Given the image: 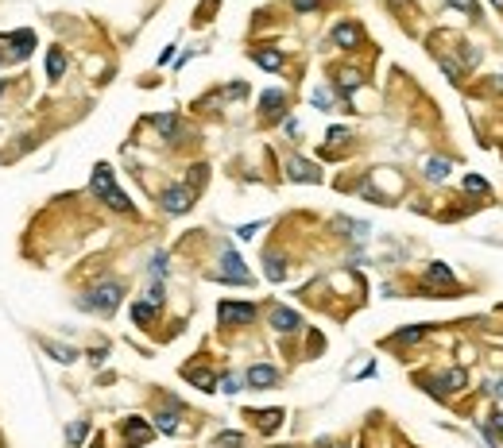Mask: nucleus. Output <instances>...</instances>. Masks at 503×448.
<instances>
[{"instance_id": "1", "label": "nucleus", "mask_w": 503, "mask_h": 448, "mask_svg": "<svg viewBox=\"0 0 503 448\" xmlns=\"http://www.w3.org/2000/svg\"><path fill=\"white\" fill-rule=\"evenodd\" d=\"M120 298H124V286L120 283H101L93 286L89 294H81V309H93V313H112L120 305Z\"/></svg>"}, {"instance_id": "2", "label": "nucleus", "mask_w": 503, "mask_h": 448, "mask_svg": "<svg viewBox=\"0 0 503 448\" xmlns=\"http://www.w3.org/2000/svg\"><path fill=\"white\" fill-rule=\"evenodd\" d=\"M217 317H221V325H252V321H256V305H248V302H221Z\"/></svg>"}, {"instance_id": "3", "label": "nucleus", "mask_w": 503, "mask_h": 448, "mask_svg": "<svg viewBox=\"0 0 503 448\" xmlns=\"http://www.w3.org/2000/svg\"><path fill=\"white\" fill-rule=\"evenodd\" d=\"M217 278L221 283H252V274H248V267L240 263V255L237 252H225L221 255V271H217Z\"/></svg>"}, {"instance_id": "4", "label": "nucleus", "mask_w": 503, "mask_h": 448, "mask_svg": "<svg viewBox=\"0 0 503 448\" xmlns=\"http://www.w3.org/2000/svg\"><path fill=\"white\" fill-rule=\"evenodd\" d=\"M163 209L167 213H190V205H194V190L190 185H170V190H163Z\"/></svg>"}, {"instance_id": "5", "label": "nucleus", "mask_w": 503, "mask_h": 448, "mask_svg": "<svg viewBox=\"0 0 503 448\" xmlns=\"http://www.w3.org/2000/svg\"><path fill=\"white\" fill-rule=\"evenodd\" d=\"M120 433H124V445H128V448H144L151 440V433H155V429H151L144 418H124Z\"/></svg>"}, {"instance_id": "6", "label": "nucleus", "mask_w": 503, "mask_h": 448, "mask_svg": "<svg viewBox=\"0 0 503 448\" xmlns=\"http://www.w3.org/2000/svg\"><path fill=\"white\" fill-rule=\"evenodd\" d=\"M244 383L248 387H256V390H267V387H275L279 383V371L271 367V363H252L248 375H244Z\"/></svg>"}, {"instance_id": "7", "label": "nucleus", "mask_w": 503, "mask_h": 448, "mask_svg": "<svg viewBox=\"0 0 503 448\" xmlns=\"http://www.w3.org/2000/svg\"><path fill=\"white\" fill-rule=\"evenodd\" d=\"M426 387L434 390V394H453V390L464 387V371L453 367V371H445V375H434V379H426Z\"/></svg>"}, {"instance_id": "8", "label": "nucleus", "mask_w": 503, "mask_h": 448, "mask_svg": "<svg viewBox=\"0 0 503 448\" xmlns=\"http://www.w3.org/2000/svg\"><path fill=\"white\" fill-rule=\"evenodd\" d=\"M286 178L290 182H322V170L306 159H286Z\"/></svg>"}, {"instance_id": "9", "label": "nucleus", "mask_w": 503, "mask_h": 448, "mask_svg": "<svg viewBox=\"0 0 503 448\" xmlns=\"http://www.w3.org/2000/svg\"><path fill=\"white\" fill-rule=\"evenodd\" d=\"M259 108H264V120H279L286 108V93L283 89H267L264 97H259Z\"/></svg>"}, {"instance_id": "10", "label": "nucleus", "mask_w": 503, "mask_h": 448, "mask_svg": "<svg viewBox=\"0 0 503 448\" xmlns=\"http://www.w3.org/2000/svg\"><path fill=\"white\" fill-rule=\"evenodd\" d=\"M93 194H97V197H105V201H109V197L117 194V182H112V166H105V163H101L97 170H93Z\"/></svg>"}, {"instance_id": "11", "label": "nucleus", "mask_w": 503, "mask_h": 448, "mask_svg": "<svg viewBox=\"0 0 503 448\" xmlns=\"http://www.w3.org/2000/svg\"><path fill=\"white\" fill-rule=\"evenodd\" d=\"M271 325H275L279 332H295V329H302V317H298L295 309H286V305H275V309H271Z\"/></svg>"}, {"instance_id": "12", "label": "nucleus", "mask_w": 503, "mask_h": 448, "mask_svg": "<svg viewBox=\"0 0 503 448\" xmlns=\"http://www.w3.org/2000/svg\"><path fill=\"white\" fill-rule=\"evenodd\" d=\"M333 43L341 50L360 47V28H356V23H337V28H333Z\"/></svg>"}, {"instance_id": "13", "label": "nucleus", "mask_w": 503, "mask_h": 448, "mask_svg": "<svg viewBox=\"0 0 503 448\" xmlns=\"http://www.w3.org/2000/svg\"><path fill=\"white\" fill-rule=\"evenodd\" d=\"M62 74H66V54H62L59 47H50V50H47V78H50V81H59Z\"/></svg>"}, {"instance_id": "14", "label": "nucleus", "mask_w": 503, "mask_h": 448, "mask_svg": "<svg viewBox=\"0 0 503 448\" xmlns=\"http://www.w3.org/2000/svg\"><path fill=\"white\" fill-rule=\"evenodd\" d=\"M248 418H256V425L264 429V433H275V429L283 425V409H264V414H248Z\"/></svg>"}, {"instance_id": "15", "label": "nucleus", "mask_w": 503, "mask_h": 448, "mask_svg": "<svg viewBox=\"0 0 503 448\" xmlns=\"http://www.w3.org/2000/svg\"><path fill=\"white\" fill-rule=\"evenodd\" d=\"M151 124H155L167 139H175V143H178V136H182V124H178V116H170V112L167 116H151Z\"/></svg>"}, {"instance_id": "16", "label": "nucleus", "mask_w": 503, "mask_h": 448, "mask_svg": "<svg viewBox=\"0 0 503 448\" xmlns=\"http://www.w3.org/2000/svg\"><path fill=\"white\" fill-rule=\"evenodd\" d=\"M155 313H159L155 302H136V305H132V321H136V325H151V321H155Z\"/></svg>"}, {"instance_id": "17", "label": "nucleus", "mask_w": 503, "mask_h": 448, "mask_svg": "<svg viewBox=\"0 0 503 448\" xmlns=\"http://www.w3.org/2000/svg\"><path fill=\"white\" fill-rule=\"evenodd\" d=\"M426 283L449 286V283H453V271H449V267H445V263H430V267H426Z\"/></svg>"}, {"instance_id": "18", "label": "nucleus", "mask_w": 503, "mask_h": 448, "mask_svg": "<svg viewBox=\"0 0 503 448\" xmlns=\"http://www.w3.org/2000/svg\"><path fill=\"white\" fill-rule=\"evenodd\" d=\"M360 81H364V78H360L356 70H341V74H337V89H341L345 97L353 93V89H360Z\"/></svg>"}, {"instance_id": "19", "label": "nucleus", "mask_w": 503, "mask_h": 448, "mask_svg": "<svg viewBox=\"0 0 503 448\" xmlns=\"http://www.w3.org/2000/svg\"><path fill=\"white\" fill-rule=\"evenodd\" d=\"M43 348H47V352H50V356H55V360H59V363H74V360H78V352H74V348H66V344H55V340H43Z\"/></svg>"}, {"instance_id": "20", "label": "nucleus", "mask_w": 503, "mask_h": 448, "mask_svg": "<svg viewBox=\"0 0 503 448\" xmlns=\"http://www.w3.org/2000/svg\"><path fill=\"white\" fill-rule=\"evenodd\" d=\"M86 433H89V421H74V425H66V445L70 448H81Z\"/></svg>"}, {"instance_id": "21", "label": "nucleus", "mask_w": 503, "mask_h": 448, "mask_svg": "<svg viewBox=\"0 0 503 448\" xmlns=\"http://www.w3.org/2000/svg\"><path fill=\"white\" fill-rule=\"evenodd\" d=\"M445 174H449V159H430V163H426V178H430V182H442Z\"/></svg>"}, {"instance_id": "22", "label": "nucleus", "mask_w": 503, "mask_h": 448, "mask_svg": "<svg viewBox=\"0 0 503 448\" xmlns=\"http://www.w3.org/2000/svg\"><path fill=\"white\" fill-rule=\"evenodd\" d=\"M252 59H256L264 70H279V66H283V54H279V50H256Z\"/></svg>"}, {"instance_id": "23", "label": "nucleus", "mask_w": 503, "mask_h": 448, "mask_svg": "<svg viewBox=\"0 0 503 448\" xmlns=\"http://www.w3.org/2000/svg\"><path fill=\"white\" fill-rule=\"evenodd\" d=\"M186 379H194L201 390H217V379L209 375V371H197V367H186Z\"/></svg>"}, {"instance_id": "24", "label": "nucleus", "mask_w": 503, "mask_h": 448, "mask_svg": "<svg viewBox=\"0 0 503 448\" xmlns=\"http://www.w3.org/2000/svg\"><path fill=\"white\" fill-rule=\"evenodd\" d=\"M426 325H415V329H403V332H395V344H415V340H422L426 336Z\"/></svg>"}, {"instance_id": "25", "label": "nucleus", "mask_w": 503, "mask_h": 448, "mask_svg": "<svg viewBox=\"0 0 503 448\" xmlns=\"http://www.w3.org/2000/svg\"><path fill=\"white\" fill-rule=\"evenodd\" d=\"M267 278H271V283H283L286 278V267H283L279 255H267Z\"/></svg>"}, {"instance_id": "26", "label": "nucleus", "mask_w": 503, "mask_h": 448, "mask_svg": "<svg viewBox=\"0 0 503 448\" xmlns=\"http://www.w3.org/2000/svg\"><path fill=\"white\" fill-rule=\"evenodd\" d=\"M445 4H453V8H461L464 16H473V20L480 16V4H476V0H445Z\"/></svg>"}, {"instance_id": "27", "label": "nucleus", "mask_w": 503, "mask_h": 448, "mask_svg": "<svg viewBox=\"0 0 503 448\" xmlns=\"http://www.w3.org/2000/svg\"><path fill=\"white\" fill-rule=\"evenodd\" d=\"M155 429H159V433H178V421H175V414H159Z\"/></svg>"}, {"instance_id": "28", "label": "nucleus", "mask_w": 503, "mask_h": 448, "mask_svg": "<svg viewBox=\"0 0 503 448\" xmlns=\"http://www.w3.org/2000/svg\"><path fill=\"white\" fill-rule=\"evenodd\" d=\"M314 105L329 112V108H333V93H329V89H314Z\"/></svg>"}, {"instance_id": "29", "label": "nucleus", "mask_w": 503, "mask_h": 448, "mask_svg": "<svg viewBox=\"0 0 503 448\" xmlns=\"http://www.w3.org/2000/svg\"><path fill=\"white\" fill-rule=\"evenodd\" d=\"M290 4H295L298 12H322L326 8V0H290Z\"/></svg>"}, {"instance_id": "30", "label": "nucleus", "mask_w": 503, "mask_h": 448, "mask_svg": "<svg viewBox=\"0 0 503 448\" xmlns=\"http://www.w3.org/2000/svg\"><path fill=\"white\" fill-rule=\"evenodd\" d=\"M464 190H469V194H484V190H488V182H484V178H464Z\"/></svg>"}, {"instance_id": "31", "label": "nucleus", "mask_w": 503, "mask_h": 448, "mask_svg": "<svg viewBox=\"0 0 503 448\" xmlns=\"http://www.w3.org/2000/svg\"><path fill=\"white\" fill-rule=\"evenodd\" d=\"M221 390H225V394H237V390H240V379H237V375H225V379H221Z\"/></svg>"}, {"instance_id": "32", "label": "nucleus", "mask_w": 503, "mask_h": 448, "mask_svg": "<svg viewBox=\"0 0 503 448\" xmlns=\"http://www.w3.org/2000/svg\"><path fill=\"white\" fill-rule=\"evenodd\" d=\"M151 271H155V278H163V274H167V255H163V252L155 255V263H151Z\"/></svg>"}, {"instance_id": "33", "label": "nucleus", "mask_w": 503, "mask_h": 448, "mask_svg": "<svg viewBox=\"0 0 503 448\" xmlns=\"http://www.w3.org/2000/svg\"><path fill=\"white\" fill-rule=\"evenodd\" d=\"M240 440H244L240 433H221V437H217V445H221V448H228V445H240Z\"/></svg>"}, {"instance_id": "34", "label": "nucleus", "mask_w": 503, "mask_h": 448, "mask_svg": "<svg viewBox=\"0 0 503 448\" xmlns=\"http://www.w3.org/2000/svg\"><path fill=\"white\" fill-rule=\"evenodd\" d=\"M259 232V224H244V228H240V240H248V236H256Z\"/></svg>"}, {"instance_id": "35", "label": "nucleus", "mask_w": 503, "mask_h": 448, "mask_svg": "<svg viewBox=\"0 0 503 448\" xmlns=\"http://www.w3.org/2000/svg\"><path fill=\"white\" fill-rule=\"evenodd\" d=\"M329 139H333V143H341V139H348V132H345V128H333V132H329Z\"/></svg>"}, {"instance_id": "36", "label": "nucleus", "mask_w": 503, "mask_h": 448, "mask_svg": "<svg viewBox=\"0 0 503 448\" xmlns=\"http://www.w3.org/2000/svg\"><path fill=\"white\" fill-rule=\"evenodd\" d=\"M492 390H495V394H500V398H503V379H495V383H492Z\"/></svg>"}, {"instance_id": "37", "label": "nucleus", "mask_w": 503, "mask_h": 448, "mask_svg": "<svg viewBox=\"0 0 503 448\" xmlns=\"http://www.w3.org/2000/svg\"><path fill=\"white\" fill-rule=\"evenodd\" d=\"M492 4H495V8H500V12H503V0H492Z\"/></svg>"}, {"instance_id": "38", "label": "nucleus", "mask_w": 503, "mask_h": 448, "mask_svg": "<svg viewBox=\"0 0 503 448\" xmlns=\"http://www.w3.org/2000/svg\"><path fill=\"white\" fill-rule=\"evenodd\" d=\"M93 448H105V440H97V445H93Z\"/></svg>"}, {"instance_id": "39", "label": "nucleus", "mask_w": 503, "mask_h": 448, "mask_svg": "<svg viewBox=\"0 0 503 448\" xmlns=\"http://www.w3.org/2000/svg\"><path fill=\"white\" fill-rule=\"evenodd\" d=\"M337 448H341V445H337Z\"/></svg>"}]
</instances>
